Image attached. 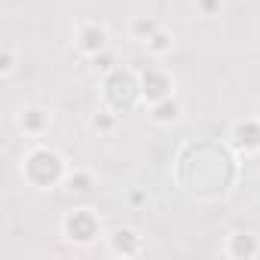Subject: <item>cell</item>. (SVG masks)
<instances>
[{"mask_svg":"<svg viewBox=\"0 0 260 260\" xmlns=\"http://www.w3.org/2000/svg\"><path fill=\"white\" fill-rule=\"evenodd\" d=\"M68 172H71L68 159L55 147H49V144L28 147L25 156H22V162H19V175H22L25 187L37 190V193H49V190L64 187Z\"/></svg>","mask_w":260,"mask_h":260,"instance_id":"obj_1","label":"cell"},{"mask_svg":"<svg viewBox=\"0 0 260 260\" xmlns=\"http://www.w3.org/2000/svg\"><path fill=\"white\" fill-rule=\"evenodd\" d=\"M141 98V83H138V71L116 64L113 71H107L101 77V101L104 107H113L116 113L132 110Z\"/></svg>","mask_w":260,"mask_h":260,"instance_id":"obj_2","label":"cell"},{"mask_svg":"<svg viewBox=\"0 0 260 260\" xmlns=\"http://www.w3.org/2000/svg\"><path fill=\"white\" fill-rule=\"evenodd\" d=\"M61 236L74 248H89L98 239H104V226H101V217L92 208L80 205V208H71L61 217Z\"/></svg>","mask_w":260,"mask_h":260,"instance_id":"obj_3","label":"cell"},{"mask_svg":"<svg viewBox=\"0 0 260 260\" xmlns=\"http://www.w3.org/2000/svg\"><path fill=\"white\" fill-rule=\"evenodd\" d=\"M138 83H141V101L144 104H156L162 98L175 95V77L169 68L162 64H147L138 71Z\"/></svg>","mask_w":260,"mask_h":260,"instance_id":"obj_4","label":"cell"},{"mask_svg":"<svg viewBox=\"0 0 260 260\" xmlns=\"http://www.w3.org/2000/svg\"><path fill=\"white\" fill-rule=\"evenodd\" d=\"M107 46H110V31H107L104 22L89 19V22H80V25L74 28V49H77L83 58H95V55H101Z\"/></svg>","mask_w":260,"mask_h":260,"instance_id":"obj_5","label":"cell"},{"mask_svg":"<svg viewBox=\"0 0 260 260\" xmlns=\"http://www.w3.org/2000/svg\"><path fill=\"white\" fill-rule=\"evenodd\" d=\"M226 144L239 153V156H257L260 153V119L251 113V116H242L230 125L226 132Z\"/></svg>","mask_w":260,"mask_h":260,"instance_id":"obj_6","label":"cell"},{"mask_svg":"<svg viewBox=\"0 0 260 260\" xmlns=\"http://www.w3.org/2000/svg\"><path fill=\"white\" fill-rule=\"evenodd\" d=\"M104 245H107V251H110L113 257H119V260H132V257H141V254H144V236H141V230L128 226V223L107 230V233H104Z\"/></svg>","mask_w":260,"mask_h":260,"instance_id":"obj_7","label":"cell"},{"mask_svg":"<svg viewBox=\"0 0 260 260\" xmlns=\"http://www.w3.org/2000/svg\"><path fill=\"white\" fill-rule=\"evenodd\" d=\"M16 128L25 138H43L52 128V110L43 104H25L16 113Z\"/></svg>","mask_w":260,"mask_h":260,"instance_id":"obj_8","label":"cell"},{"mask_svg":"<svg viewBox=\"0 0 260 260\" xmlns=\"http://www.w3.org/2000/svg\"><path fill=\"white\" fill-rule=\"evenodd\" d=\"M223 257H230V260H254V257H260V236L245 233V230L230 233L223 239Z\"/></svg>","mask_w":260,"mask_h":260,"instance_id":"obj_9","label":"cell"},{"mask_svg":"<svg viewBox=\"0 0 260 260\" xmlns=\"http://www.w3.org/2000/svg\"><path fill=\"white\" fill-rule=\"evenodd\" d=\"M147 116L156 125H178L184 119V104L172 95V98H162L156 104H147Z\"/></svg>","mask_w":260,"mask_h":260,"instance_id":"obj_10","label":"cell"},{"mask_svg":"<svg viewBox=\"0 0 260 260\" xmlns=\"http://www.w3.org/2000/svg\"><path fill=\"white\" fill-rule=\"evenodd\" d=\"M64 190L71 196H80V199L89 196L95 190V172H89V169H71L68 178H64Z\"/></svg>","mask_w":260,"mask_h":260,"instance_id":"obj_11","label":"cell"},{"mask_svg":"<svg viewBox=\"0 0 260 260\" xmlns=\"http://www.w3.org/2000/svg\"><path fill=\"white\" fill-rule=\"evenodd\" d=\"M162 25H159V19H153V16H135L132 22H128V37H132L135 43H147L156 31H159Z\"/></svg>","mask_w":260,"mask_h":260,"instance_id":"obj_12","label":"cell"},{"mask_svg":"<svg viewBox=\"0 0 260 260\" xmlns=\"http://www.w3.org/2000/svg\"><path fill=\"white\" fill-rule=\"evenodd\" d=\"M92 128H95L101 138H110L116 128H119V113H116L113 107H101V110H95V116H92Z\"/></svg>","mask_w":260,"mask_h":260,"instance_id":"obj_13","label":"cell"},{"mask_svg":"<svg viewBox=\"0 0 260 260\" xmlns=\"http://www.w3.org/2000/svg\"><path fill=\"white\" fill-rule=\"evenodd\" d=\"M144 49H147V55H153V58H166V55L175 49V34H172L169 28H159V31L144 43Z\"/></svg>","mask_w":260,"mask_h":260,"instance_id":"obj_14","label":"cell"},{"mask_svg":"<svg viewBox=\"0 0 260 260\" xmlns=\"http://www.w3.org/2000/svg\"><path fill=\"white\" fill-rule=\"evenodd\" d=\"M19 71V49L13 43H4V49H0V77H13Z\"/></svg>","mask_w":260,"mask_h":260,"instance_id":"obj_15","label":"cell"},{"mask_svg":"<svg viewBox=\"0 0 260 260\" xmlns=\"http://www.w3.org/2000/svg\"><path fill=\"white\" fill-rule=\"evenodd\" d=\"M193 7L202 19H214L223 13V0H193Z\"/></svg>","mask_w":260,"mask_h":260,"instance_id":"obj_16","label":"cell"},{"mask_svg":"<svg viewBox=\"0 0 260 260\" xmlns=\"http://www.w3.org/2000/svg\"><path fill=\"white\" fill-rule=\"evenodd\" d=\"M89 61H92V71H95V74H101V77H104L107 71H113V68H116V64H113V55H110L107 49H104L101 55H95V58H89Z\"/></svg>","mask_w":260,"mask_h":260,"instance_id":"obj_17","label":"cell"},{"mask_svg":"<svg viewBox=\"0 0 260 260\" xmlns=\"http://www.w3.org/2000/svg\"><path fill=\"white\" fill-rule=\"evenodd\" d=\"M128 202H132V205H144L147 202V193L144 190H132V193H128Z\"/></svg>","mask_w":260,"mask_h":260,"instance_id":"obj_18","label":"cell"},{"mask_svg":"<svg viewBox=\"0 0 260 260\" xmlns=\"http://www.w3.org/2000/svg\"><path fill=\"white\" fill-rule=\"evenodd\" d=\"M251 113H254V116H257V119H260V101H257V104H254V107H251Z\"/></svg>","mask_w":260,"mask_h":260,"instance_id":"obj_19","label":"cell"}]
</instances>
